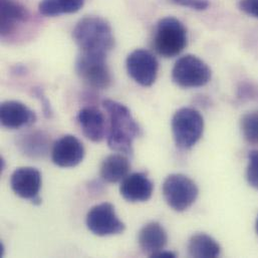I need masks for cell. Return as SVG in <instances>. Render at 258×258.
Here are the masks:
<instances>
[{
  "instance_id": "cell-14",
  "label": "cell",
  "mask_w": 258,
  "mask_h": 258,
  "mask_svg": "<svg viewBox=\"0 0 258 258\" xmlns=\"http://www.w3.org/2000/svg\"><path fill=\"white\" fill-rule=\"evenodd\" d=\"M28 18V9L20 1L0 0V30L3 37L13 33L17 26Z\"/></svg>"
},
{
  "instance_id": "cell-5",
  "label": "cell",
  "mask_w": 258,
  "mask_h": 258,
  "mask_svg": "<svg viewBox=\"0 0 258 258\" xmlns=\"http://www.w3.org/2000/svg\"><path fill=\"white\" fill-rule=\"evenodd\" d=\"M199 190L195 182L183 174H171L163 183V195L167 204L177 212L189 209L196 201Z\"/></svg>"
},
{
  "instance_id": "cell-3",
  "label": "cell",
  "mask_w": 258,
  "mask_h": 258,
  "mask_svg": "<svg viewBox=\"0 0 258 258\" xmlns=\"http://www.w3.org/2000/svg\"><path fill=\"white\" fill-rule=\"evenodd\" d=\"M153 44L155 50L161 56L166 58L175 57L188 44L187 28L175 17H164L157 24Z\"/></svg>"
},
{
  "instance_id": "cell-9",
  "label": "cell",
  "mask_w": 258,
  "mask_h": 258,
  "mask_svg": "<svg viewBox=\"0 0 258 258\" xmlns=\"http://www.w3.org/2000/svg\"><path fill=\"white\" fill-rule=\"evenodd\" d=\"M130 77L142 87H151L157 80L159 62L156 56L146 49H135L126 60Z\"/></svg>"
},
{
  "instance_id": "cell-2",
  "label": "cell",
  "mask_w": 258,
  "mask_h": 258,
  "mask_svg": "<svg viewBox=\"0 0 258 258\" xmlns=\"http://www.w3.org/2000/svg\"><path fill=\"white\" fill-rule=\"evenodd\" d=\"M73 38L82 52L107 55L115 46L110 23L100 16H86L73 30Z\"/></svg>"
},
{
  "instance_id": "cell-11",
  "label": "cell",
  "mask_w": 258,
  "mask_h": 258,
  "mask_svg": "<svg viewBox=\"0 0 258 258\" xmlns=\"http://www.w3.org/2000/svg\"><path fill=\"white\" fill-rule=\"evenodd\" d=\"M86 150L83 143L73 135H66L58 139L51 149V160L60 168H73L81 164Z\"/></svg>"
},
{
  "instance_id": "cell-16",
  "label": "cell",
  "mask_w": 258,
  "mask_h": 258,
  "mask_svg": "<svg viewBox=\"0 0 258 258\" xmlns=\"http://www.w3.org/2000/svg\"><path fill=\"white\" fill-rule=\"evenodd\" d=\"M138 241L142 251L153 257L156 253L164 250L168 242V235L160 223L150 222L140 230Z\"/></svg>"
},
{
  "instance_id": "cell-19",
  "label": "cell",
  "mask_w": 258,
  "mask_h": 258,
  "mask_svg": "<svg viewBox=\"0 0 258 258\" xmlns=\"http://www.w3.org/2000/svg\"><path fill=\"white\" fill-rule=\"evenodd\" d=\"M188 251L192 257L215 258L221 254V247L211 236L199 233L190 238Z\"/></svg>"
},
{
  "instance_id": "cell-13",
  "label": "cell",
  "mask_w": 258,
  "mask_h": 258,
  "mask_svg": "<svg viewBox=\"0 0 258 258\" xmlns=\"http://www.w3.org/2000/svg\"><path fill=\"white\" fill-rule=\"evenodd\" d=\"M154 185L144 173L128 175L120 185V193L123 198L131 203L146 202L153 194Z\"/></svg>"
},
{
  "instance_id": "cell-8",
  "label": "cell",
  "mask_w": 258,
  "mask_h": 258,
  "mask_svg": "<svg viewBox=\"0 0 258 258\" xmlns=\"http://www.w3.org/2000/svg\"><path fill=\"white\" fill-rule=\"evenodd\" d=\"M88 229L97 236L118 235L125 231L126 225L116 213L115 207L108 202L94 206L87 215Z\"/></svg>"
},
{
  "instance_id": "cell-25",
  "label": "cell",
  "mask_w": 258,
  "mask_h": 258,
  "mask_svg": "<svg viewBox=\"0 0 258 258\" xmlns=\"http://www.w3.org/2000/svg\"><path fill=\"white\" fill-rule=\"evenodd\" d=\"M153 257H176V254L171 252V251L162 250V251L156 253L155 255H153Z\"/></svg>"
},
{
  "instance_id": "cell-6",
  "label": "cell",
  "mask_w": 258,
  "mask_h": 258,
  "mask_svg": "<svg viewBox=\"0 0 258 258\" xmlns=\"http://www.w3.org/2000/svg\"><path fill=\"white\" fill-rule=\"evenodd\" d=\"M211 70L201 58L187 54L180 57L173 70V82L184 89L200 88L207 85L211 80Z\"/></svg>"
},
{
  "instance_id": "cell-1",
  "label": "cell",
  "mask_w": 258,
  "mask_h": 258,
  "mask_svg": "<svg viewBox=\"0 0 258 258\" xmlns=\"http://www.w3.org/2000/svg\"><path fill=\"white\" fill-rule=\"evenodd\" d=\"M104 108L108 112L110 128L108 145L117 153L132 156L134 141L141 135V129L129 109L116 101L106 100Z\"/></svg>"
},
{
  "instance_id": "cell-21",
  "label": "cell",
  "mask_w": 258,
  "mask_h": 258,
  "mask_svg": "<svg viewBox=\"0 0 258 258\" xmlns=\"http://www.w3.org/2000/svg\"><path fill=\"white\" fill-rule=\"evenodd\" d=\"M241 131L248 143L258 144V111L247 113L242 117Z\"/></svg>"
},
{
  "instance_id": "cell-17",
  "label": "cell",
  "mask_w": 258,
  "mask_h": 258,
  "mask_svg": "<svg viewBox=\"0 0 258 258\" xmlns=\"http://www.w3.org/2000/svg\"><path fill=\"white\" fill-rule=\"evenodd\" d=\"M17 145L25 156L32 159H40L47 155L50 139L44 132L32 131L19 136Z\"/></svg>"
},
{
  "instance_id": "cell-23",
  "label": "cell",
  "mask_w": 258,
  "mask_h": 258,
  "mask_svg": "<svg viewBox=\"0 0 258 258\" xmlns=\"http://www.w3.org/2000/svg\"><path fill=\"white\" fill-rule=\"evenodd\" d=\"M171 1L177 5L187 7L197 11L206 10L210 5L209 0H171Z\"/></svg>"
},
{
  "instance_id": "cell-20",
  "label": "cell",
  "mask_w": 258,
  "mask_h": 258,
  "mask_svg": "<svg viewBox=\"0 0 258 258\" xmlns=\"http://www.w3.org/2000/svg\"><path fill=\"white\" fill-rule=\"evenodd\" d=\"M85 0H41L38 4L40 14L44 16H57L80 11Z\"/></svg>"
},
{
  "instance_id": "cell-24",
  "label": "cell",
  "mask_w": 258,
  "mask_h": 258,
  "mask_svg": "<svg viewBox=\"0 0 258 258\" xmlns=\"http://www.w3.org/2000/svg\"><path fill=\"white\" fill-rule=\"evenodd\" d=\"M239 8L245 14L258 18V0H241Z\"/></svg>"
},
{
  "instance_id": "cell-10",
  "label": "cell",
  "mask_w": 258,
  "mask_h": 258,
  "mask_svg": "<svg viewBox=\"0 0 258 258\" xmlns=\"http://www.w3.org/2000/svg\"><path fill=\"white\" fill-rule=\"evenodd\" d=\"M12 191L23 199H29L34 204H40L39 191L41 188V174L33 167L17 168L11 175Z\"/></svg>"
},
{
  "instance_id": "cell-15",
  "label": "cell",
  "mask_w": 258,
  "mask_h": 258,
  "mask_svg": "<svg viewBox=\"0 0 258 258\" xmlns=\"http://www.w3.org/2000/svg\"><path fill=\"white\" fill-rule=\"evenodd\" d=\"M78 122L85 137L95 143L102 142L106 135V120L104 114L92 107L82 109L78 114Z\"/></svg>"
},
{
  "instance_id": "cell-22",
  "label": "cell",
  "mask_w": 258,
  "mask_h": 258,
  "mask_svg": "<svg viewBox=\"0 0 258 258\" xmlns=\"http://www.w3.org/2000/svg\"><path fill=\"white\" fill-rule=\"evenodd\" d=\"M248 159L249 163L246 171V178L249 185L258 190V150L251 151Z\"/></svg>"
},
{
  "instance_id": "cell-4",
  "label": "cell",
  "mask_w": 258,
  "mask_h": 258,
  "mask_svg": "<svg viewBox=\"0 0 258 258\" xmlns=\"http://www.w3.org/2000/svg\"><path fill=\"white\" fill-rule=\"evenodd\" d=\"M172 132L177 147L183 150L193 148L204 132V119L195 109L182 108L172 118Z\"/></svg>"
},
{
  "instance_id": "cell-12",
  "label": "cell",
  "mask_w": 258,
  "mask_h": 258,
  "mask_svg": "<svg viewBox=\"0 0 258 258\" xmlns=\"http://www.w3.org/2000/svg\"><path fill=\"white\" fill-rule=\"evenodd\" d=\"M0 120L2 126L7 129H20L33 125L36 115L21 102L6 101L0 107Z\"/></svg>"
},
{
  "instance_id": "cell-18",
  "label": "cell",
  "mask_w": 258,
  "mask_h": 258,
  "mask_svg": "<svg viewBox=\"0 0 258 258\" xmlns=\"http://www.w3.org/2000/svg\"><path fill=\"white\" fill-rule=\"evenodd\" d=\"M131 170L129 159L126 155L117 153L108 156L101 165V177L107 183L122 182Z\"/></svg>"
},
{
  "instance_id": "cell-7",
  "label": "cell",
  "mask_w": 258,
  "mask_h": 258,
  "mask_svg": "<svg viewBox=\"0 0 258 258\" xmlns=\"http://www.w3.org/2000/svg\"><path fill=\"white\" fill-rule=\"evenodd\" d=\"M107 55L82 52L76 62V71L81 80L97 90L108 89L112 75L106 60Z\"/></svg>"
},
{
  "instance_id": "cell-26",
  "label": "cell",
  "mask_w": 258,
  "mask_h": 258,
  "mask_svg": "<svg viewBox=\"0 0 258 258\" xmlns=\"http://www.w3.org/2000/svg\"><path fill=\"white\" fill-rule=\"evenodd\" d=\"M255 230H256V233L258 234V217L256 219V223H255Z\"/></svg>"
}]
</instances>
